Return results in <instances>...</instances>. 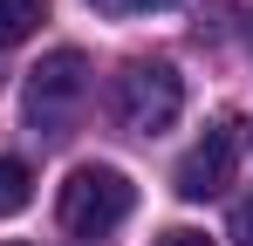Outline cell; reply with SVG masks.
<instances>
[{
	"label": "cell",
	"instance_id": "1",
	"mask_svg": "<svg viewBox=\"0 0 253 246\" xmlns=\"http://www.w3.org/2000/svg\"><path fill=\"white\" fill-rule=\"evenodd\" d=\"M110 110L137 137H165L178 123V110H185V76L171 62H124L117 82H110Z\"/></svg>",
	"mask_w": 253,
	"mask_h": 246
},
{
	"label": "cell",
	"instance_id": "2",
	"mask_svg": "<svg viewBox=\"0 0 253 246\" xmlns=\"http://www.w3.org/2000/svg\"><path fill=\"white\" fill-rule=\"evenodd\" d=\"M83 103H89V55L83 48H55V55H42V69H28L21 110L35 123V137H69Z\"/></svg>",
	"mask_w": 253,
	"mask_h": 246
},
{
	"label": "cell",
	"instance_id": "3",
	"mask_svg": "<svg viewBox=\"0 0 253 246\" xmlns=\"http://www.w3.org/2000/svg\"><path fill=\"white\" fill-rule=\"evenodd\" d=\"M130 205H137V192H130L124 171H110V164H83V171H69V185H62L55 212H62L69 233L103 240L110 226H124V219H130Z\"/></svg>",
	"mask_w": 253,
	"mask_h": 246
},
{
	"label": "cell",
	"instance_id": "4",
	"mask_svg": "<svg viewBox=\"0 0 253 246\" xmlns=\"http://www.w3.org/2000/svg\"><path fill=\"white\" fill-rule=\"evenodd\" d=\"M233 164H240V123H212L206 137L178 158V171H171V192L178 199H219L226 185H233Z\"/></svg>",
	"mask_w": 253,
	"mask_h": 246
},
{
	"label": "cell",
	"instance_id": "5",
	"mask_svg": "<svg viewBox=\"0 0 253 246\" xmlns=\"http://www.w3.org/2000/svg\"><path fill=\"white\" fill-rule=\"evenodd\" d=\"M48 21V0H0V48H21Z\"/></svg>",
	"mask_w": 253,
	"mask_h": 246
},
{
	"label": "cell",
	"instance_id": "6",
	"mask_svg": "<svg viewBox=\"0 0 253 246\" xmlns=\"http://www.w3.org/2000/svg\"><path fill=\"white\" fill-rule=\"evenodd\" d=\"M28 185H35L28 164H21V158H0V219H14V212L28 205Z\"/></svg>",
	"mask_w": 253,
	"mask_h": 246
},
{
	"label": "cell",
	"instance_id": "7",
	"mask_svg": "<svg viewBox=\"0 0 253 246\" xmlns=\"http://www.w3.org/2000/svg\"><path fill=\"white\" fill-rule=\"evenodd\" d=\"M110 21H130V14H158V7H171V0H96Z\"/></svg>",
	"mask_w": 253,
	"mask_h": 246
},
{
	"label": "cell",
	"instance_id": "8",
	"mask_svg": "<svg viewBox=\"0 0 253 246\" xmlns=\"http://www.w3.org/2000/svg\"><path fill=\"white\" fill-rule=\"evenodd\" d=\"M233 240H240V246H253V199H240V205H233Z\"/></svg>",
	"mask_w": 253,
	"mask_h": 246
},
{
	"label": "cell",
	"instance_id": "9",
	"mask_svg": "<svg viewBox=\"0 0 253 246\" xmlns=\"http://www.w3.org/2000/svg\"><path fill=\"white\" fill-rule=\"evenodd\" d=\"M158 246H212V240H206V233H192V226H171Z\"/></svg>",
	"mask_w": 253,
	"mask_h": 246
},
{
	"label": "cell",
	"instance_id": "10",
	"mask_svg": "<svg viewBox=\"0 0 253 246\" xmlns=\"http://www.w3.org/2000/svg\"><path fill=\"white\" fill-rule=\"evenodd\" d=\"M7 246H21V240H7Z\"/></svg>",
	"mask_w": 253,
	"mask_h": 246
},
{
	"label": "cell",
	"instance_id": "11",
	"mask_svg": "<svg viewBox=\"0 0 253 246\" xmlns=\"http://www.w3.org/2000/svg\"><path fill=\"white\" fill-rule=\"evenodd\" d=\"M247 35H253V28H247Z\"/></svg>",
	"mask_w": 253,
	"mask_h": 246
}]
</instances>
